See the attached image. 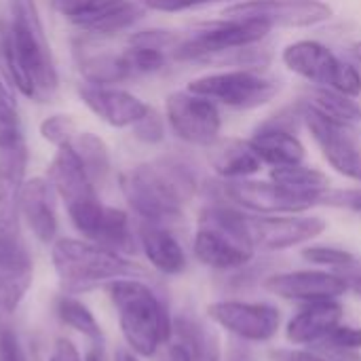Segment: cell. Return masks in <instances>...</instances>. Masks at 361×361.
Here are the masks:
<instances>
[{
	"instance_id": "obj_47",
	"label": "cell",
	"mask_w": 361,
	"mask_h": 361,
	"mask_svg": "<svg viewBox=\"0 0 361 361\" xmlns=\"http://www.w3.org/2000/svg\"><path fill=\"white\" fill-rule=\"evenodd\" d=\"M82 361H106L104 357V349H102V345H93L87 353H85V357Z\"/></svg>"
},
{
	"instance_id": "obj_45",
	"label": "cell",
	"mask_w": 361,
	"mask_h": 361,
	"mask_svg": "<svg viewBox=\"0 0 361 361\" xmlns=\"http://www.w3.org/2000/svg\"><path fill=\"white\" fill-rule=\"evenodd\" d=\"M0 110H8V112H17V97H15V89L11 87L8 78L0 72Z\"/></svg>"
},
{
	"instance_id": "obj_46",
	"label": "cell",
	"mask_w": 361,
	"mask_h": 361,
	"mask_svg": "<svg viewBox=\"0 0 361 361\" xmlns=\"http://www.w3.org/2000/svg\"><path fill=\"white\" fill-rule=\"evenodd\" d=\"M53 361H82L76 347L68 341V338H57L55 343V353H53Z\"/></svg>"
},
{
	"instance_id": "obj_11",
	"label": "cell",
	"mask_w": 361,
	"mask_h": 361,
	"mask_svg": "<svg viewBox=\"0 0 361 361\" xmlns=\"http://www.w3.org/2000/svg\"><path fill=\"white\" fill-rule=\"evenodd\" d=\"M302 121L332 169L361 182V135L357 125L330 121L309 106H302Z\"/></svg>"
},
{
	"instance_id": "obj_35",
	"label": "cell",
	"mask_w": 361,
	"mask_h": 361,
	"mask_svg": "<svg viewBox=\"0 0 361 361\" xmlns=\"http://www.w3.org/2000/svg\"><path fill=\"white\" fill-rule=\"evenodd\" d=\"M300 256L322 269H351L357 264V258L341 247H330V245H309L300 252Z\"/></svg>"
},
{
	"instance_id": "obj_21",
	"label": "cell",
	"mask_w": 361,
	"mask_h": 361,
	"mask_svg": "<svg viewBox=\"0 0 361 361\" xmlns=\"http://www.w3.org/2000/svg\"><path fill=\"white\" fill-rule=\"evenodd\" d=\"M137 243L148 262L163 275H180L186 269V252L176 235L161 224L142 222L137 228Z\"/></svg>"
},
{
	"instance_id": "obj_2",
	"label": "cell",
	"mask_w": 361,
	"mask_h": 361,
	"mask_svg": "<svg viewBox=\"0 0 361 361\" xmlns=\"http://www.w3.org/2000/svg\"><path fill=\"white\" fill-rule=\"evenodd\" d=\"M118 186L142 222L161 226L180 220L186 203L195 199L199 188L195 171L182 161L167 157L123 171Z\"/></svg>"
},
{
	"instance_id": "obj_8",
	"label": "cell",
	"mask_w": 361,
	"mask_h": 361,
	"mask_svg": "<svg viewBox=\"0 0 361 361\" xmlns=\"http://www.w3.org/2000/svg\"><path fill=\"white\" fill-rule=\"evenodd\" d=\"M273 27L256 19H222L203 23L192 36L182 38L171 57L178 61H212L222 53L258 44Z\"/></svg>"
},
{
	"instance_id": "obj_37",
	"label": "cell",
	"mask_w": 361,
	"mask_h": 361,
	"mask_svg": "<svg viewBox=\"0 0 361 361\" xmlns=\"http://www.w3.org/2000/svg\"><path fill=\"white\" fill-rule=\"evenodd\" d=\"M180 40L182 38H178L173 32H167V30H142V32H133L129 36V42L127 44H133V47H152V49H161V51L171 53Z\"/></svg>"
},
{
	"instance_id": "obj_7",
	"label": "cell",
	"mask_w": 361,
	"mask_h": 361,
	"mask_svg": "<svg viewBox=\"0 0 361 361\" xmlns=\"http://www.w3.org/2000/svg\"><path fill=\"white\" fill-rule=\"evenodd\" d=\"M281 61L290 72L319 87L334 89L349 97H357L361 93L360 72L317 40H298L288 44L281 53Z\"/></svg>"
},
{
	"instance_id": "obj_12",
	"label": "cell",
	"mask_w": 361,
	"mask_h": 361,
	"mask_svg": "<svg viewBox=\"0 0 361 361\" xmlns=\"http://www.w3.org/2000/svg\"><path fill=\"white\" fill-rule=\"evenodd\" d=\"M165 116L178 140L209 148L222 129L218 106L207 97L186 91H173L165 99Z\"/></svg>"
},
{
	"instance_id": "obj_22",
	"label": "cell",
	"mask_w": 361,
	"mask_h": 361,
	"mask_svg": "<svg viewBox=\"0 0 361 361\" xmlns=\"http://www.w3.org/2000/svg\"><path fill=\"white\" fill-rule=\"evenodd\" d=\"M250 142L260 161L273 167L298 165L305 161L307 154L302 142L294 135V131L277 121L262 125Z\"/></svg>"
},
{
	"instance_id": "obj_34",
	"label": "cell",
	"mask_w": 361,
	"mask_h": 361,
	"mask_svg": "<svg viewBox=\"0 0 361 361\" xmlns=\"http://www.w3.org/2000/svg\"><path fill=\"white\" fill-rule=\"evenodd\" d=\"M123 57L131 70V74H154L167 66V51L152 49V47H133L129 44L123 51Z\"/></svg>"
},
{
	"instance_id": "obj_31",
	"label": "cell",
	"mask_w": 361,
	"mask_h": 361,
	"mask_svg": "<svg viewBox=\"0 0 361 361\" xmlns=\"http://www.w3.org/2000/svg\"><path fill=\"white\" fill-rule=\"evenodd\" d=\"M27 161L30 152L25 140L0 146V192L2 195H17L21 192L23 182L27 180Z\"/></svg>"
},
{
	"instance_id": "obj_49",
	"label": "cell",
	"mask_w": 361,
	"mask_h": 361,
	"mask_svg": "<svg viewBox=\"0 0 361 361\" xmlns=\"http://www.w3.org/2000/svg\"><path fill=\"white\" fill-rule=\"evenodd\" d=\"M353 53H355V57L361 61V42H355V44H353Z\"/></svg>"
},
{
	"instance_id": "obj_17",
	"label": "cell",
	"mask_w": 361,
	"mask_h": 361,
	"mask_svg": "<svg viewBox=\"0 0 361 361\" xmlns=\"http://www.w3.org/2000/svg\"><path fill=\"white\" fill-rule=\"evenodd\" d=\"M55 190L47 178H30L23 182L19 192V212L32 235L44 243L53 245L57 241V212H55Z\"/></svg>"
},
{
	"instance_id": "obj_1",
	"label": "cell",
	"mask_w": 361,
	"mask_h": 361,
	"mask_svg": "<svg viewBox=\"0 0 361 361\" xmlns=\"http://www.w3.org/2000/svg\"><path fill=\"white\" fill-rule=\"evenodd\" d=\"M11 19L0 30L6 78L27 99L51 97L59 87V72L34 0H8Z\"/></svg>"
},
{
	"instance_id": "obj_42",
	"label": "cell",
	"mask_w": 361,
	"mask_h": 361,
	"mask_svg": "<svg viewBox=\"0 0 361 361\" xmlns=\"http://www.w3.org/2000/svg\"><path fill=\"white\" fill-rule=\"evenodd\" d=\"M195 361H220V343L214 334L203 330L195 347Z\"/></svg>"
},
{
	"instance_id": "obj_19",
	"label": "cell",
	"mask_w": 361,
	"mask_h": 361,
	"mask_svg": "<svg viewBox=\"0 0 361 361\" xmlns=\"http://www.w3.org/2000/svg\"><path fill=\"white\" fill-rule=\"evenodd\" d=\"M345 309L338 300H322L302 305V309L288 322L286 338L296 347L322 345L328 334L343 324Z\"/></svg>"
},
{
	"instance_id": "obj_36",
	"label": "cell",
	"mask_w": 361,
	"mask_h": 361,
	"mask_svg": "<svg viewBox=\"0 0 361 361\" xmlns=\"http://www.w3.org/2000/svg\"><path fill=\"white\" fill-rule=\"evenodd\" d=\"M131 131H133V137L142 144H150V146L161 144L165 140V121L154 108H150V112L144 118H140L131 127Z\"/></svg>"
},
{
	"instance_id": "obj_32",
	"label": "cell",
	"mask_w": 361,
	"mask_h": 361,
	"mask_svg": "<svg viewBox=\"0 0 361 361\" xmlns=\"http://www.w3.org/2000/svg\"><path fill=\"white\" fill-rule=\"evenodd\" d=\"M144 2H135V0H123L121 4H116L112 11H108L99 21H95L89 30H85V34L89 38H108V36H116L125 30H129L133 23H137L144 17Z\"/></svg>"
},
{
	"instance_id": "obj_25",
	"label": "cell",
	"mask_w": 361,
	"mask_h": 361,
	"mask_svg": "<svg viewBox=\"0 0 361 361\" xmlns=\"http://www.w3.org/2000/svg\"><path fill=\"white\" fill-rule=\"evenodd\" d=\"M93 243L104 245L108 250H114L123 256L133 254L137 250V235L133 233L129 214L118 207L104 209V218L99 222V228L93 237Z\"/></svg>"
},
{
	"instance_id": "obj_10",
	"label": "cell",
	"mask_w": 361,
	"mask_h": 361,
	"mask_svg": "<svg viewBox=\"0 0 361 361\" xmlns=\"http://www.w3.org/2000/svg\"><path fill=\"white\" fill-rule=\"evenodd\" d=\"M328 222L319 216L279 214L256 216L245 212V233L254 252H283L302 243H311L324 231Z\"/></svg>"
},
{
	"instance_id": "obj_27",
	"label": "cell",
	"mask_w": 361,
	"mask_h": 361,
	"mask_svg": "<svg viewBox=\"0 0 361 361\" xmlns=\"http://www.w3.org/2000/svg\"><path fill=\"white\" fill-rule=\"evenodd\" d=\"M305 106L313 108L322 116L336 121V123H345V125H360L361 123V108L353 102V97L338 93L334 89H328V87H319V89L311 91Z\"/></svg>"
},
{
	"instance_id": "obj_33",
	"label": "cell",
	"mask_w": 361,
	"mask_h": 361,
	"mask_svg": "<svg viewBox=\"0 0 361 361\" xmlns=\"http://www.w3.org/2000/svg\"><path fill=\"white\" fill-rule=\"evenodd\" d=\"M76 133H78V123H76V118L72 114H66V112L49 114L38 125L40 140L55 146V148L70 146L72 140L76 137Z\"/></svg>"
},
{
	"instance_id": "obj_16",
	"label": "cell",
	"mask_w": 361,
	"mask_h": 361,
	"mask_svg": "<svg viewBox=\"0 0 361 361\" xmlns=\"http://www.w3.org/2000/svg\"><path fill=\"white\" fill-rule=\"evenodd\" d=\"M76 93L91 114L114 129L133 127L152 108L142 97L121 87H99L82 82L78 85Z\"/></svg>"
},
{
	"instance_id": "obj_20",
	"label": "cell",
	"mask_w": 361,
	"mask_h": 361,
	"mask_svg": "<svg viewBox=\"0 0 361 361\" xmlns=\"http://www.w3.org/2000/svg\"><path fill=\"white\" fill-rule=\"evenodd\" d=\"M47 180L51 182L55 195L66 203V207L97 195L95 184L91 182L72 146H61L55 150L47 167Z\"/></svg>"
},
{
	"instance_id": "obj_38",
	"label": "cell",
	"mask_w": 361,
	"mask_h": 361,
	"mask_svg": "<svg viewBox=\"0 0 361 361\" xmlns=\"http://www.w3.org/2000/svg\"><path fill=\"white\" fill-rule=\"evenodd\" d=\"M326 349L332 351H341V353H353L361 349V328H353V326H338L334 328L328 338L322 343Z\"/></svg>"
},
{
	"instance_id": "obj_40",
	"label": "cell",
	"mask_w": 361,
	"mask_h": 361,
	"mask_svg": "<svg viewBox=\"0 0 361 361\" xmlns=\"http://www.w3.org/2000/svg\"><path fill=\"white\" fill-rule=\"evenodd\" d=\"M142 2L150 11L180 13V11H188V8H197V6H205V4H214V2H224V0H142Z\"/></svg>"
},
{
	"instance_id": "obj_30",
	"label": "cell",
	"mask_w": 361,
	"mask_h": 361,
	"mask_svg": "<svg viewBox=\"0 0 361 361\" xmlns=\"http://www.w3.org/2000/svg\"><path fill=\"white\" fill-rule=\"evenodd\" d=\"M123 0H49L53 13L72 23L78 30H89L108 11H112Z\"/></svg>"
},
{
	"instance_id": "obj_15",
	"label": "cell",
	"mask_w": 361,
	"mask_h": 361,
	"mask_svg": "<svg viewBox=\"0 0 361 361\" xmlns=\"http://www.w3.org/2000/svg\"><path fill=\"white\" fill-rule=\"evenodd\" d=\"M264 288L283 300H294L300 305L322 302V300H338L349 292V277L332 273V271H288L275 273L264 279Z\"/></svg>"
},
{
	"instance_id": "obj_26",
	"label": "cell",
	"mask_w": 361,
	"mask_h": 361,
	"mask_svg": "<svg viewBox=\"0 0 361 361\" xmlns=\"http://www.w3.org/2000/svg\"><path fill=\"white\" fill-rule=\"evenodd\" d=\"M72 150L80 159L85 171L89 173L91 182L97 186L104 182L112 169V159H110V148L108 144L93 131H78L76 137L72 140Z\"/></svg>"
},
{
	"instance_id": "obj_44",
	"label": "cell",
	"mask_w": 361,
	"mask_h": 361,
	"mask_svg": "<svg viewBox=\"0 0 361 361\" xmlns=\"http://www.w3.org/2000/svg\"><path fill=\"white\" fill-rule=\"evenodd\" d=\"M271 360L273 361H328L322 357L319 353L307 351V349H277L271 351Z\"/></svg>"
},
{
	"instance_id": "obj_29",
	"label": "cell",
	"mask_w": 361,
	"mask_h": 361,
	"mask_svg": "<svg viewBox=\"0 0 361 361\" xmlns=\"http://www.w3.org/2000/svg\"><path fill=\"white\" fill-rule=\"evenodd\" d=\"M271 180L302 195H315L322 201V195L330 188V178L322 173L319 169L305 167L302 163L298 165H286V167H273L271 169Z\"/></svg>"
},
{
	"instance_id": "obj_6",
	"label": "cell",
	"mask_w": 361,
	"mask_h": 361,
	"mask_svg": "<svg viewBox=\"0 0 361 361\" xmlns=\"http://www.w3.org/2000/svg\"><path fill=\"white\" fill-rule=\"evenodd\" d=\"M190 93L207 97L214 104H222L237 110H252L267 106L279 93V80L260 70H228L205 74L188 82Z\"/></svg>"
},
{
	"instance_id": "obj_18",
	"label": "cell",
	"mask_w": 361,
	"mask_h": 361,
	"mask_svg": "<svg viewBox=\"0 0 361 361\" xmlns=\"http://www.w3.org/2000/svg\"><path fill=\"white\" fill-rule=\"evenodd\" d=\"M34 281V262L23 239L0 241V311L15 313Z\"/></svg>"
},
{
	"instance_id": "obj_5",
	"label": "cell",
	"mask_w": 361,
	"mask_h": 361,
	"mask_svg": "<svg viewBox=\"0 0 361 361\" xmlns=\"http://www.w3.org/2000/svg\"><path fill=\"white\" fill-rule=\"evenodd\" d=\"M195 258L216 271H235L252 262L254 247L245 233V212L233 205H212L199 216L192 239Z\"/></svg>"
},
{
	"instance_id": "obj_23",
	"label": "cell",
	"mask_w": 361,
	"mask_h": 361,
	"mask_svg": "<svg viewBox=\"0 0 361 361\" xmlns=\"http://www.w3.org/2000/svg\"><path fill=\"white\" fill-rule=\"evenodd\" d=\"M207 159L214 171L224 180H243L258 173L262 167L252 142L239 137H218L209 146Z\"/></svg>"
},
{
	"instance_id": "obj_48",
	"label": "cell",
	"mask_w": 361,
	"mask_h": 361,
	"mask_svg": "<svg viewBox=\"0 0 361 361\" xmlns=\"http://www.w3.org/2000/svg\"><path fill=\"white\" fill-rule=\"evenodd\" d=\"M349 290H351L353 294H357L361 298V275H357V277H349Z\"/></svg>"
},
{
	"instance_id": "obj_4",
	"label": "cell",
	"mask_w": 361,
	"mask_h": 361,
	"mask_svg": "<svg viewBox=\"0 0 361 361\" xmlns=\"http://www.w3.org/2000/svg\"><path fill=\"white\" fill-rule=\"evenodd\" d=\"M51 260L63 294H85L116 279L144 275L127 256L72 237H61L51 245Z\"/></svg>"
},
{
	"instance_id": "obj_41",
	"label": "cell",
	"mask_w": 361,
	"mask_h": 361,
	"mask_svg": "<svg viewBox=\"0 0 361 361\" xmlns=\"http://www.w3.org/2000/svg\"><path fill=\"white\" fill-rule=\"evenodd\" d=\"M23 140V131L17 118V112L0 110V146H8Z\"/></svg>"
},
{
	"instance_id": "obj_13",
	"label": "cell",
	"mask_w": 361,
	"mask_h": 361,
	"mask_svg": "<svg viewBox=\"0 0 361 361\" xmlns=\"http://www.w3.org/2000/svg\"><path fill=\"white\" fill-rule=\"evenodd\" d=\"M207 317L247 343H269L281 328V311L267 302L216 300L207 307Z\"/></svg>"
},
{
	"instance_id": "obj_28",
	"label": "cell",
	"mask_w": 361,
	"mask_h": 361,
	"mask_svg": "<svg viewBox=\"0 0 361 361\" xmlns=\"http://www.w3.org/2000/svg\"><path fill=\"white\" fill-rule=\"evenodd\" d=\"M55 315L59 317V322L63 326L87 336L93 345L104 343V332H102L95 315L91 313V309L87 305H82L72 294H63L55 300Z\"/></svg>"
},
{
	"instance_id": "obj_51",
	"label": "cell",
	"mask_w": 361,
	"mask_h": 361,
	"mask_svg": "<svg viewBox=\"0 0 361 361\" xmlns=\"http://www.w3.org/2000/svg\"><path fill=\"white\" fill-rule=\"evenodd\" d=\"M51 361H53V360H51Z\"/></svg>"
},
{
	"instance_id": "obj_50",
	"label": "cell",
	"mask_w": 361,
	"mask_h": 361,
	"mask_svg": "<svg viewBox=\"0 0 361 361\" xmlns=\"http://www.w3.org/2000/svg\"><path fill=\"white\" fill-rule=\"evenodd\" d=\"M23 361H27V360H23Z\"/></svg>"
},
{
	"instance_id": "obj_9",
	"label": "cell",
	"mask_w": 361,
	"mask_h": 361,
	"mask_svg": "<svg viewBox=\"0 0 361 361\" xmlns=\"http://www.w3.org/2000/svg\"><path fill=\"white\" fill-rule=\"evenodd\" d=\"M224 201L237 209L256 216H279V214H300L319 205V197L294 192L277 182L260 180H226L222 184Z\"/></svg>"
},
{
	"instance_id": "obj_43",
	"label": "cell",
	"mask_w": 361,
	"mask_h": 361,
	"mask_svg": "<svg viewBox=\"0 0 361 361\" xmlns=\"http://www.w3.org/2000/svg\"><path fill=\"white\" fill-rule=\"evenodd\" d=\"M23 353L19 341L13 330L0 328V361H23Z\"/></svg>"
},
{
	"instance_id": "obj_14",
	"label": "cell",
	"mask_w": 361,
	"mask_h": 361,
	"mask_svg": "<svg viewBox=\"0 0 361 361\" xmlns=\"http://www.w3.org/2000/svg\"><path fill=\"white\" fill-rule=\"evenodd\" d=\"M226 19H256L271 27H311L332 17V6L324 0H241L222 11Z\"/></svg>"
},
{
	"instance_id": "obj_24",
	"label": "cell",
	"mask_w": 361,
	"mask_h": 361,
	"mask_svg": "<svg viewBox=\"0 0 361 361\" xmlns=\"http://www.w3.org/2000/svg\"><path fill=\"white\" fill-rule=\"evenodd\" d=\"M78 74L82 82L87 85H99V87H116L131 78V70L123 57V53L112 51H82L78 53Z\"/></svg>"
},
{
	"instance_id": "obj_3",
	"label": "cell",
	"mask_w": 361,
	"mask_h": 361,
	"mask_svg": "<svg viewBox=\"0 0 361 361\" xmlns=\"http://www.w3.org/2000/svg\"><path fill=\"white\" fill-rule=\"evenodd\" d=\"M106 292L118 313L127 349L137 357H154L173 334V319L165 302L150 286L135 277L110 281Z\"/></svg>"
},
{
	"instance_id": "obj_39",
	"label": "cell",
	"mask_w": 361,
	"mask_h": 361,
	"mask_svg": "<svg viewBox=\"0 0 361 361\" xmlns=\"http://www.w3.org/2000/svg\"><path fill=\"white\" fill-rule=\"evenodd\" d=\"M319 205L341 207V209H349V212L361 214V188H347V190H332V188H328L322 195Z\"/></svg>"
}]
</instances>
